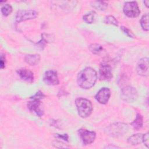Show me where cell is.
Returning a JSON list of instances; mask_svg holds the SVG:
<instances>
[{
	"label": "cell",
	"mask_w": 149,
	"mask_h": 149,
	"mask_svg": "<svg viewBox=\"0 0 149 149\" xmlns=\"http://www.w3.org/2000/svg\"><path fill=\"white\" fill-rule=\"evenodd\" d=\"M44 83L49 86H56L59 84L57 72L54 70H49L45 72L43 77Z\"/></svg>",
	"instance_id": "obj_10"
},
{
	"label": "cell",
	"mask_w": 149,
	"mask_h": 149,
	"mask_svg": "<svg viewBox=\"0 0 149 149\" xmlns=\"http://www.w3.org/2000/svg\"><path fill=\"white\" fill-rule=\"evenodd\" d=\"M54 137L56 138L61 139L63 140L64 141H66L67 142L69 141V136L67 134H55Z\"/></svg>",
	"instance_id": "obj_25"
},
{
	"label": "cell",
	"mask_w": 149,
	"mask_h": 149,
	"mask_svg": "<svg viewBox=\"0 0 149 149\" xmlns=\"http://www.w3.org/2000/svg\"><path fill=\"white\" fill-rule=\"evenodd\" d=\"M12 7L10 4H4L1 6V11L3 16H9L12 12Z\"/></svg>",
	"instance_id": "obj_21"
},
{
	"label": "cell",
	"mask_w": 149,
	"mask_h": 149,
	"mask_svg": "<svg viewBox=\"0 0 149 149\" xmlns=\"http://www.w3.org/2000/svg\"><path fill=\"white\" fill-rule=\"evenodd\" d=\"M111 96V91L109 88L102 87L95 94V100L101 104H106Z\"/></svg>",
	"instance_id": "obj_12"
},
{
	"label": "cell",
	"mask_w": 149,
	"mask_h": 149,
	"mask_svg": "<svg viewBox=\"0 0 149 149\" xmlns=\"http://www.w3.org/2000/svg\"><path fill=\"white\" fill-rule=\"evenodd\" d=\"M137 73L139 76L147 77L148 76V58L147 57L140 59L137 63Z\"/></svg>",
	"instance_id": "obj_11"
},
{
	"label": "cell",
	"mask_w": 149,
	"mask_h": 149,
	"mask_svg": "<svg viewBox=\"0 0 149 149\" xmlns=\"http://www.w3.org/2000/svg\"><path fill=\"white\" fill-rule=\"evenodd\" d=\"M44 97H45V95L41 91H38L34 95L31 97L30 98H33V99H37V100H42Z\"/></svg>",
	"instance_id": "obj_23"
},
{
	"label": "cell",
	"mask_w": 149,
	"mask_h": 149,
	"mask_svg": "<svg viewBox=\"0 0 149 149\" xmlns=\"http://www.w3.org/2000/svg\"><path fill=\"white\" fill-rule=\"evenodd\" d=\"M40 59V55L38 54H28L25 56L24 61L30 66H34L39 63Z\"/></svg>",
	"instance_id": "obj_14"
},
{
	"label": "cell",
	"mask_w": 149,
	"mask_h": 149,
	"mask_svg": "<svg viewBox=\"0 0 149 149\" xmlns=\"http://www.w3.org/2000/svg\"><path fill=\"white\" fill-rule=\"evenodd\" d=\"M130 125H132L133 128L135 130H139L140 128H141L143 125V116L140 113H137L135 119L130 123Z\"/></svg>",
	"instance_id": "obj_16"
},
{
	"label": "cell",
	"mask_w": 149,
	"mask_h": 149,
	"mask_svg": "<svg viewBox=\"0 0 149 149\" xmlns=\"http://www.w3.org/2000/svg\"><path fill=\"white\" fill-rule=\"evenodd\" d=\"M16 72L22 80L30 83L33 82L34 74L30 70L26 68H22L18 69Z\"/></svg>",
	"instance_id": "obj_13"
},
{
	"label": "cell",
	"mask_w": 149,
	"mask_h": 149,
	"mask_svg": "<svg viewBox=\"0 0 149 149\" xmlns=\"http://www.w3.org/2000/svg\"><path fill=\"white\" fill-rule=\"evenodd\" d=\"M78 133L84 146H87L93 143L96 137V133L95 132L90 131L85 129L81 128L79 129Z\"/></svg>",
	"instance_id": "obj_7"
},
{
	"label": "cell",
	"mask_w": 149,
	"mask_h": 149,
	"mask_svg": "<svg viewBox=\"0 0 149 149\" xmlns=\"http://www.w3.org/2000/svg\"><path fill=\"white\" fill-rule=\"evenodd\" d=\"M120 97L124 101L131 103L137 100L138 92L137 90L132 86H125L121 89Z\"/></svg>",
	"instance_id": "obj_4"
},
{
	"label": "cell",
	"mask_w": 149,
	"mask_h": 149,
	"mask_svg": "<svg viewBox=\"0 0 149 149\" xmlns=\"http://www.w3.org/2000/svg\"><path fill=\"white\" fill-rule=\"evenodd\" d=\"M120 29H121L127 36H129V37H131V38H134V34H133L129 29H127V27H125V26H121V27H120Z\"/></svg>",
	"instance_id": "obj_24"
},
{
	"label": "cell",
	"mask_w": 149,
	"mask_h": 149,
	"mask_svg": "<svg viewBox=\"0 0 149 149\" xmlns=\"http://www.w3.org/2000/svg\"><path fill=\"white\" fill-rule=\"evenodd\" d=\"M91 4L92 7L99 10H105L108 8V3L105 1H93Z\"/></svg>",
	"instance_id": "obj_17"
},
{
	"label": "cell",
	"mask_w": 149,
	"mask_h": 149,
	"mask_svg": "<svg viewBox=\"0 0 149 149\" xmlns=\"http://www.w3.org/2000/svg\"><path fill=\"white\" fill-rule=\"evenodd\" d=\"M140 25L143 30L148 31L149 30L148 27V15L147 13L143 15L140 19Z\"/></svg>",
	"instance_id": "obj_20"
},
{
	"label": "cell",
	"mask_w": 149,
	"mask_h": 149,
	"mask_svg": "<svg viewBox=\"0 0 149 149\" xmlns=\"http://www.w3.org/2000/svg\"><path fill=\"white\" fill-rule=\"evenodd\" d=\"M95 14H96V13H95V11H93V10L91 11V12H88V13L84 15L83 16V19L87 23L91 24L94 21V19H95L94 18H95Z\"/></svg>",
	"instance_id": "obj_19"
},
{
	"label": "cell",
	"mask_w": 149,
	"mask_h": 149,
	"mask_svg": "<svg viewBox=\"0 0 149 149\" xmlns=\"http://www.w3.org/2000/svg\"><path fill=\"white\" fill-rule=\"evenodd\" d=\"M104 23L107 24H112L115 26H118V22L116 19V18L111 15H109L106 16L104 18Z\"/></svg>",
	"instance_id": "obj_22"
},
{
	"label": "cell",
	"mask_w": 149,
	"mask_h": 149,
	"mask_svg": "<svg viewBox=\"0 0 149 149\" xmlns=\"http://www.w3.org/2000/svg\"><path fill=\"white\" fill-rule=\"evenodd\" d=\"M75 104L79 115L83 118L88 117L93 111L91 102L85 98H77L75 100Z\"/></svg>",
	"instance_id": "obj_2"
},
{
	"label": "cell",
	"mask_w": 149,
	"mask_h": 149,
	"mask_svg": "<svg viewBox=\"0 0 149 149\" xmlns=\"http://www.w3.org/2000/svg\"><path fill=\"white\" fill-rule=\"evenodd\" d=\"M31 100L27 102L28 109L32 112L35 113L38 117H41L44 113V109L42 104L40 100L30 98Z\"/></svg>",
	"instance_id": "obj_6"
},
{
	"label": "cell",
	"mask_w": 149,
	"mask_h": 149,
	"mask_svg": "<svg viewBox=\"0 0 149 149\" xmlns=\"http://www.w3.org/2000/svg\"><path fill=\"white\" fill-rule=\"evenodd\" d=\"M123 13L129 17H137L140 13V10L138 4L135 1H129L125 3L123 8Z\"/></svg>",
	"instance_id": "obj_5"
},
{
	"label": "cell",
	"mask_w": 149,
	"mask_h": 149,
	"mask_svg": "<svg viewBox=\"0 0 149 149\" xmlns=\"http://www.w3.org/2000/svg\"><path fill=\"white\" fill-rule=\"evenodd\" d=\"M38 13L34 10H19L16 16V21L17 23L31 20L37 16Z\"/></svg>",
	"instance_id": "obj_8"
},
{
	"label": "cell",
	"mask_w": 149,
	"mask_h": 149,
	"mask_svg": "<svg viewBox=\"0 0 149 149\" xmlns=\"http://www.w3.org/2000/svg\"><path fill=\"white\" fill-rule=\"evenodd\" d=\"M144 3L145 4V5L146 6L147 8H148V5H149V1L148 0H146L144 1Z\"/></svg>",
	"instance_id": "obj_28"
},
{
	"label": "cell",
	"mask_w": 149,
	"mask_h": 149,
	"mask_svg": "<svg viewBox=\"0 0 149 149\" xmlns=\"http://www.w3.org/2000/svg\"><path fill=\"white\" fill-rule=\"evenodd\" d=\"M99 78L101 80L109 81L112 78V68L109 64L102 63L99 70Z\"/></svg>",
	"instance_id": "obj_9"
},
{
	"label": "cell",
	"mask_w": 149,
	"mask_h": 149,
	"mask_svg": "<svg viewBox=\"0 0 149 149\" xmlns=\"http://www.w3.org/2000/svg\"><path fill=\"white\" fill-rule=\"evenodd\" d=\"M97 79V74L95 70L91 67H87L78 73L77 82L81 88L87 90L94 86Z\"/></svg>",
	"instance_id": "obj_1"
},
{
	"label": "cell",
	"mask_w": 149,
	"mask_h": 149,
	"mask_svg": "<svg viewBox=\"0 0 149 149\" xmlns=\"http://www.w3.org/2000/svg\"><path fill=\"white\" fill-rule=\"evenodd\" d=\"M105 148H119L118 147H117V146H107Z\"/></svg>",
	"instance_id": "obj_29"
},
{
	"label": "cell",
	"mask_w": 149,
	"mask_h": 149,
	"mask_svg": "<svg viewBox=\"0 0 149 149\" xmlns=\"http://www.w3.org/2000/svg\"><path fill=\"white\" fill-rule=\"evenodd\" d=\"M5 63H6V59L5 55L3 54H1V58H0V68L1 69H3L5 67Z\"/></svg>",
	"instance_id": "obj_27"
},
{
	"label": "cell",
	"mask_w": 149,
	"mask_h": 149,
	"mask_svg": "<svg viewBox=\"0 0 149 149\" xmlns=\"http://www.w3.org/2000/svg\"><path fill=\"white\" fill-rule=\"evenodd\" d=\"M128 130L127 125L122 122L112 123L107 127L106 133L113 137H118L123 136Z\"/></svg>",
	"instance_id": "obj_3"
},
{
	"label": "cell",
	"mask_w": 149,
	"mask_h": 149,
	"mask_svg": "<svg viewBox=\"0 0 149 149\" xmlns=\"http://www.w3.org/2000/svg\"><path fill=\"white\" fill-rule=\"evenodd\" d=\"M90 51L95 55H98L103 50L102 47L98 44H91L88 46Z\"/></svg>",
	"instance_id": "obj_18"
},
{
	"label": "cell",
	"mask_w": 149,
	"mask_h": 149,
	"mask_svg": "<svg viewBox=\"0 0 149 149\" xmlns=\"http://www.w3.org/2000/svg\"><path fill=\"white\" fill-rule=\"evenodd\" d=\"M148 133L147 132L146 133L143 134V143L144 144V145L148 148V144H149V140H148Z\"/></svg>",
	"instance_id": "obj_26"
},
{
	"label": "cell",
	"mask_w": 149,
	"mask_h": 149,
	"mask_svg": "<svg viewBox=\"0 0 149 149\" xmlns=\"http://www.w3.org/2000/svg\"><path fill=\"white\" fill-rule=\"evenodd\" d=\"M127 142L132 146L139 145L143 142V134L137 133L132 135L127 139Z\"/></svg>",
	"instance_id": "obj_15"
}]
</instances>
